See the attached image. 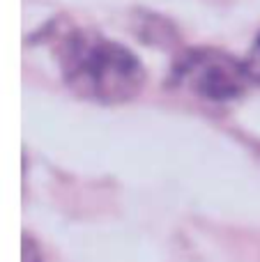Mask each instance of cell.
<instances>
[{
	"label": "cell",
	"mask_w": 260,
	"mask_h": 262,
	"mask_svg": "<svg viewBox=\"0 0 260 262\" xmlns=\"http://www.w3.org/2000/svg\"><path fill=\"white\" fill-rule=\"evenodd\" d=\"M62 81L76 97L95 104H127L145 88V67L124 44L92 28L58 18L44 32Z\"/></svg>",
	"instance_id": "obj_1"
},
{
	"label": "cell",
	"mask_w": 260,
	"mask_h": 262,
	"mask_svg": "<svg viewBox=\"0 0 260 262\" xmlns=\"http://www.w3.org/2000/svg\"><path fill=\"white\" fill-rule=\"evenodd\" d=\"M23 262H44L39 246L30 235H23Z\"/></svg>",
	"instance_id": "obj_4"
},
{
	"label": "cell",
	"mask_w": 260,
	"mask_h": 262,
	"mask_svg": "<svg viewBox=\"0 0 260 262\" xmlns=\"http://www.w3.org/2000/svg\"><path fill=\"white\" fill-rule=\"evenodd\" d=\"M244 62H247L249 74H251L253 83L260 85V32H258L256 39H253L251 51H249V55H247V60H244Z\"/></svg>",
	"instance_id": "obj_3"
},
{
	"label": "cell",
	"mask_w": 260,
	"mask_h": 262,
	"mask_svg": "<svg viewBox=\"0 0 260 262\" xmlns=\"http://www.w3.org/2000/svg\"><path fill=\"white\" fill-rule=\"evenodd\" d=\"M168 88L207 104H228L247 95L253 78L244 60L216 46H196L178 55L170 67Z\"/></svg>",
	"instance_id": "obj_2"
}]
</instances>
